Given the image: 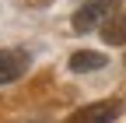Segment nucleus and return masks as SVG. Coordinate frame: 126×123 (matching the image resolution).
I'll return each instance as SVG.
<instances>
[{"label": "nucleus", "mask_w": 126, "mask_h": 123, "mask_svg": "<svg viewBox=\"0 0 126 123\" xmlns=\"http://www.w3.org/2000/svg\"><path fill=\"white\" fill-rule=\"evenodd\" d=\"M112 14H119V0H84L81 7L74 11V32H91V28H102Z\"/></svg>", "instance_id": "f257e3e1"}, {"label": "nucleus", "mask_w": 126, "mask_h": 123, "mask_svg": "<svg viewBox=\"0 0 126 123\" xmlns=\"http://www.w3.org/2000/svg\"><path fill=\"white\" fill-rule=\"evenodd\" d=\"M119 113H123V99H102V102L81 105V109L70 113L63 123H112Z\"/></svg>", "instance_id": "f03ea898"}, {"label": "nucleus", "mask_w": 126, "mask_h": 123, "mask_svg": "<svg viewBox=\"0 0 126 123\" xmlns=\"http://www.w3.org/2000/svg\"><path fill=\"white\" fill-rule=\"evenodd\" d=\"M28 70V53L25 49H0V84L18 81Z\"/></svg>", "instance_id": "7ed1b4c3"}, {"label": "nucleus", "mask_w": 126, "mask_h": 123, "mask_svg": "<svg viewBox=\"0 0 126 123\" xmlns=\"http://www.w3.org/2000/svg\"><path fill=\"white\" fill-rule=\"evenodd\" d=\"M105 67V53H94V49H77L70 56V70L77 74H88V70H102Z\"/></svg>", "instance_id": "20e7f679"}, {"label": "nucleus", "mask_w": 126, "mask_h": 123, "mask_svg": "<svg viewBox=\"0 0 126 123\" xmlns=\"http://www.w3.org/2000/svg\"><path fill=\"white\" fill-rule=\"evenodd\" d=\"M102 39H105V42H112V46L126 42V11L112 14V18H109V21L102 25Z\"/></svg>", "instance_id": "39448f33"}, {"label": "nucleus", "mask_w": 126, "mask_h": 123, "mask_svg": "<svg viewBox=\"0 0 126 123\" xmlns=\"http://www.w3.org/2000/svg\"><path fill=\"white\" fill-rule=\"evenodd\" d=\"M18 4H25V7H49L53 0H18Z\"/></svg>", "instance_id": "423d86ee"}]
</instances>
